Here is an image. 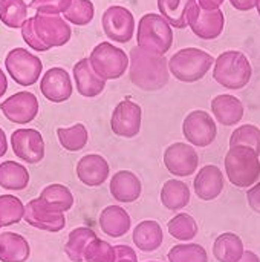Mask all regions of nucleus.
Here are the masks:
<instances>
[{
  "label": "nucleus",
  "mask_w": 260,
  "mask_h": 262,
  "mask_svg": "<svg viewBox=\"0 0 260 262\" xmlns=\"http://www.w3.org/2000/svg\"><path fill=\"white\" fill-rule=\"evenodd\" d=\"M238 262H260V258L254 253V252H251V250H245L244 252V255H242V258L239 259Z\"/></svg>",
  "instance_id": "47"
},
{
  "label": "nucleus",
  "mask_w": 260,
  "mask_h": 262,
  "mask_svg": "<svg viewBox=\"0 0 260 262\" xmlns=\"http://www.w3.org/2000/svg\"><path fill=\"white\" fill-rule=\"evenodd\" d=\"M31 256L28 239L14 232L0 233V262H25Z\"/></svg>",
  "instance_id": "26"
},
{
  "label": "nucleus",
  "mask_w": 260,
  "mask_h": 262,
  "mask_svg": "<svg viewBox=\"0 0 260 262\" xmlns=\"http://www.w3.org/2000/svg\"><path fill=\"white\" fill-rule=\"evenodd\" d=\"M5 68L9 77L20 86H32L38 81L43 63L41 60L25 48H14L6 54Z\"/></svg>",
  "instance_id": "7"
},
{
  "label": "nucleus",
  "mask_w": 260,
  "mask_h": 262,
  "mask_svg": "<svg viewBox=\"0 0 260 262\" xmlns=\"http://www.w3.org/2000/svg\"><path fill=\"white\" fill-rule=\"evenodd\" d=\"M234 146H247L256 150L260 155V129L254 124H242L233 130L230 137V147Z\"/></svg>",
  "instance_id": "38"
},
{
  "label": "nucleus",
  "mask_w": 260,
  "mask_h": 262,
  "mask_svg": "<svg viewBox=\"0 0 260 262\" xmlns=\"http://www.w3.org/2000/svg\"><path fill=\"white\" fill-rule=\"evenodd\" d=\"M72 0H31L29 8L35 9L37 14H51L60 15L67 11Z\"/></svg>",
  "instance_id": "40"
},
{
  "label": "nucleus",
  "mask_w": 260,
  "mask_h": 262,
  "mask_svg": "<svg viewBox=\"0 0 260 262\" xmlns=\"http://www.w3.org/2000/svg\"><path fill=\"white\" fill-rule=\"evenodd\" d=\"M247 201H248L250 209L260 215V181L256 183L253 187L248 189V192H247Z\"/></svg>",
  "instance_id": "42"
},
{
  "label": "nucleus",
  "mask_w": 260,
  "mask_h": 262,
  "mask_svg": "<svg viewBox=\"0 0 260 262\" xmlns=\"http://www.w3.org/2000/svg\"><path fill=\"white\" fill-rule=\"evenodd\" d=\"M213 64L215 58L207 51L199 48H184L172 55L169 60V71L182 83H195L202 80Z\"/></svg>",
  "instance_id": "5"
},
{
  "label": "nucleus",
  "mask_w": 260,
  "mask_h": 262,
  "mask_svg": "<svg viewBox=\"0 0 260 262\" xmlns=\"http://www.w3.org/2000/svg\"><path fill=\"white\" fill-rule=\"evenodd\" d=\"M211 112L216 123L230 127L242 121L245 115V107L238 97L231 94H221L211 100Z\"/></svg>",
  "instance_id": "22"
},
{
  "label": "nucleus",
  "mask_w": 260,
  "mask_h": 262,
  "mask_svg": "<svg viewBox=\"0 0 260 262\" xmlns=\"http://www.w3.org/2000/svg\"><path fill=\"white\" fill-rule=\"evenodd\" d=\"M28 169L17 161H3L0 163V187L11 192L25 190L29 184Z\"/></svg>",
  "instance_id": "28"
},
{
  "label": "nucleus",
  "mask_w": 260,
  "mask_h": 262,
  "mask_svg": "<svg viewBox=\"0 0 260 262\" xmlns=\"http://www.w3.org/2000/svg\"><path fill=\"white\" fill-rule=\"evenodd\" d=\"M167 229H169L170 236L181 243H188L195 239V236L198 235V223L195 221L192 215L184 213V212L175 215L169 221Z\"/></svg>",
  "instance_id": "34"
},
{
  "label": "nucleus",
  "mask_w": 260,
  "mask_h": 262,
  "mask_svg": "<svg viewBox=\"0 0 260 262\" xmlns=\"http://www.w3.org/2000/svg\"><path fill=\"white\" fill-rule=\"evenodd\" d=\"M253 75L248 57L241 51H225L215 60L213 78L222 88L239 91L244 89Z\"/></svg>",
  "instance_id": "3"
},
{
  "label": "nucleus",
  "mask_w": 260,
  "mask_h": 262,
  "mask_svg": "<svg viewBox=\"0 0 260 262\" xmlns=\"http://www.w3.org/2000/svg\"><path fill=\"white\" fill-rule=\"evenodd\" d=\"M72 75L78 94L84 98H95L106 88V80L97 75V72L90 66L89 58L78 60L74 66Z\"/></svg>",
  "instance_id": "21"
},
{
  "label": "nucleus",
  "mask_w": 260,
  "mask_h": 262,
  "mask_svg": "<svg viewBox=\"0 0 260 262\" xmlns=\"http://www.w3.org/2000/svg\"><path fill=\"white\" fill-rule=\"evenodd\" d=\"M147 262H159V261H147Z\"/></svg>",
  "instance_id": "51"
},
{
  "label": "nucleus",
  "mask_w": 260,
  "mask_h": 262,
  "mask_svg": "<svg viewBox=\"0 0 260 262\" xmlns=\"http://www.w3.org/2000/svg\"><path fill=\"white\" fill-rule=\"evenodd\" d=\"M77 178L87 187H100L109 180V161L98 154H87L81 157L75 167Z\"/></svg>",
  "instance_id": "17"
},
{
  "label": "nucleus",
  "mask_w": 260,
  "mask_h": 262,
  "mask_svg": "<svg viewBox=\"0 0 260 262\" xmlns=\"http://www.w3.org/2000/svg\"><path fill=\"white\" fill-rule=\"evenodd\" d=\"M225 186L222 170L215 164L204 166L195 177L193 189L199 200L202 201H213L221 196Z\"/></svg>",
  "instance_id": "19"
},
{
  "label": "nucleus",
  "mask_w": 260,
  "mask_h": 262,
  "mask_svg": "<svg viewBox=\"0 0 260 262\" xmlns=\"http://www.w3.org/2000/svg\"><path fill=\"white\" fill-rule=\"evenodd\" d=\"M25 218V204L14 195H0V229L18 224Z\"/></svg>",
  "instance_id": "35"
},
{
  "label": "nucleus",
  "mask_w": 260,
  "mask_h": 262,
  "mask_svg": "<svg viewBox=\"0 0 260 262\" xmlns=\"http://www.w3.org/2000/svg\"><path fill=\"white\" fill-rule=\"evenodd\" d=\"M8 152V138L5 130L0 127V158H3Z\"/></svg>",
  "instance_id": "46"
},
{
  "label": "nucleus",
  "mask_w": 260,
  "mask_h": 262,
  "mask_svg": "<svg viewBox=\"0 0 260 262\" xmlns=\"http://www.w3.org/2000/svg\"><path fill=\"white\" fill-rule=\"evenodd\" d=\"M57 138L60 146L67 152H80L89 141L87 127L83 123H77L70 127H58Z\"/></svg>",
  "instance_id": "32"
},
{
  "label": "nucleus",
  "mask_w": 260,
  "mask_h": 262,
  "mask_svg": "<svg viewBox=\"0 0 260 262\" xmlns=\"http://www.w3.org/2000/svg\"><path fill=\"white\" fill-rule=\"evenodd\" d=\"M28 5L25 0H0V21L11 28H21L28 17Z\"/></svg>",
  "instance_id": "33"
},
{
  "label": "nucleus",
  "mask_w": 260,
  "mask_h": 262,
  "mask_svg": "<svg viewBox=\"0 0 260 262\" xmlns=\"http://www.w3.org/2000/svg\"><path fill=\"white\" fill-rule=\"evenodd\" d=\"M228 181L238 189H250L260 178V160L254 149L247 146L230 147L225 160Z\"/></svg>",
  "instance_id": "2"
},
{
  "label": "nucleus",
  "mask_w": 260,
  "mask_h": 262,
  "mask_svg": "<svg viewBox=\"0 0 260 262\" xmlns=\"http://www.w3.org/2000/svg\"><path fill=\"white\" fill-rule=\"evenodd\" d=\"M89 61L92 69L97 72L98 77L103 80H116L126 74L129 69V55L118 46L112 45L110 41H101L98 43L90 55Z\"/></svg>",
  "instance_id": "6"
},
{
  "label": "nucleus",
  "mask_w": 260,
  "mask_h": 262,
  "mask_svg": "<svg viewBox=\"0 0 260 262\" xmlns=\"http://www.w3.org/2000/svg\"><path fill=\"white\" fill-rule=\"evenodd\" d=\"M259 0H230L231 6L236 8L238 11H251L253 8L257 6Z\"/></svg>",
  "instance_id": "44"
},
{
  "label": "nucleus",
  "mask_w": 260,
  "mask_h": 262,
  "mask_svg": "<svg viewBox=\"0 0 260 262\" xmlns=\"http://www.w3.org/2000/svg\"><path fill=\"white\" fill-rule=\"evenodd\" d=\"M115 253H116V262L124 261V259H129V261L138 262V256H136V252L130 247V246H124V244H120V246H115Z\"/></svg>",
  "instance_id": "43"
},
{
  "label": "nucleus",
  "mask_w": 260,
  "mask_h": 262,
  "mask_svg": "<svg viewBox=\"0 0 260 262\" xmlns=\"http://www.w3.org/2000/svg\"><path fill=\"white\" fill-rule=\"evenodd\" d=\"M20 29H21V37H23L25 43H26L31 49H34V51H37V52L49 51V48H48L46 45L41 43V40L38 38V35H37V32H35V29H34V17H29V18L23 23V26H21Z\"/></svg>",
  "instance_id": "41"
},
{
  "label": "nucleus",
  "mask_w": 260,
  "mask_h": 262,
  "mask_svg": "<svg viewBox=\"0 0 260 262\" xmlns=\"http://www.w3.org/2000/svg\"><path fill=\"white\" fill-rule=\"evenodd\" d=\"M129 60V77L133 86L144 92H156L167 86L170 71L169 60L164 55L135 46Z\"/></svg>",
  "instance_id": "1"
},
{
  "label": "nucleus",
  "mask_w": 260,
  "mask_h": 262,
  "mask_svg": "<svg viewBox=\"0 0 260 262\" xmlns=\"http://www.w3.org/2000/svg\"><path fill=\"white\" fill-rule=\"evenodd\" d=\"M0 111L8 121L14 124H28L37 118L40 104L32 92L20 91L3 100L0 103Z\"/></svg>",
  "instance_id": "12"
},
{
  "label": "nucleus",
  "mask_w": 260,
  "mask_h": 262,
  "mask_svg": "<svg viewBox=\"0 0 260 262\" xmlns=\"http://www.w3.org/2000/svg\"><path fill=\"white\" fill-rule=\"evenodd\" d=\"M95 238H98L97 233L89 227H77V229H74L69 233L67 241L64 244L66 256L72 262H84V252H86L87 246Z\"/></svg>",
  "instance_id": "30"
},
{
  "label": "nucleus",
  "mask_w": 260,
  "mask_h": 262,
  "mask_svg": "<svg viewBox=\"0 0 260 262\" xmlns=\"http://www.w3.org/2000/svg\"><path fill=\"white\" fill-rule=\"evenodd\" d=\"M6 89H8V78H6V75H5L3 69L0 68V98L5 95Z\"/></svg>",
  "instance_id": "48"
},
{
  "label": "nucleus",
  "mask_w": 260,
  "mask_h": 262,
  "mask_svg": "<svg viewBox=\"0 0 260 262\" xmlns=\"http://www.w3.org/2000/svg\"><path fill=\"white\" fill-rule=\"evenodd\" d=\"M143 109L138 103L126 98L120 101L110 117V129L116 137L135 138L141 130Z\"/></svg>",
  "instance_id": "13"
},
{
  "label": "nucleus",
  "mask_w": 260,
  "mask_h": 262,
  "mask_svg": "<svg viewBox=\"0 0 260 262\" xmlns=\"http://www.w3.org/2000/svg\"><path fill=\"white\" fill-rule=\"evenodd\" d=\"M187 25L193 31V34L202 40H215L218 38L225 26V15L222 9L205 11L198 2L192 5L187 14Z\"/></svg>",
  "instance_id": "11"
},
{
  "label": "nucleus",
  "mask_w": 260,
  "mask_h": 262,
  "mask_svg": "<svg viewBox=\"0 0 260 262\" xmlns=\"http://www.w3.org/2000/svg\"><path fill=\"white\" fill-rule=\"evenodd\" d=\"M164 166L172 175L187 178L198 170L199 155L192 144L178 141L164 150Z\"/></svg>",
  "instance_id": "14"
},
{
  "label": "nucleus",
  "mask_w": 260,
  "mask_h": 262,
  "mask_svg": "<svg viewBox=\"0 0 260 262\" xmlns=\"http://www.w3.org/2000/svg\"><path fill=\"white\" fill-rule=\"evenodd\" d=\"M136 43L141 49L164 55L173 45V29L161 14L147 12L139 18Z\"/></svg>",
  "instance_id": "4"
},
{
  "label": "nucleus",
  "mask_w": 260,
  "mask_h": 262,
  "mask_svg": "<svg viewBox=\"0 0 260 262\" xmlns=\"http://www.w3.org/2000/svg\"><path fill=\"white\" fill-rule=\"evenodd\" d=\"M196 0H158L159 14L170 23V26L184 29L187 28V14Z\"/></svg>",
  "instance_id": "31"
},
{
  "label": "nucleus",
  "mask_w": 260,
  "mask_h": 262,
  "mask_svg": "<svg viewBox=\"0 0 260 262\" xmlns=\"http://www.w3.org/2000/svg\"><path fill=\"white\" fill-rule=\"evenodd\" d=\"M98 224L103 233L110 238H121L132 229V220L126 209L121 206H107L101 210Z\"/></svg>",
  "instance_id": "23"
},
{
  "label": "nucleus",
  "mask_w": 260,
  "mask_h": 262,
  "mask_svg": "<svg viewBox=\"0 0 260 262\" xmlns=\"http://www.w3.org/2000/svg\"><path fill=\"white\" fill-rule=\"evenodd\" d=\"M11 149L18 160L28 164H38L46 154L43 135L32 127L15 129L11 134Z\"/></svg>",
  "instance_id": "10"
},
{
  "label": "nucleus",
  "mask_w": 260,
  "mask_h": 262,
  "mask_svg": "<svg viewBox=\"0 0 260 262\" xmlns=\"http://www.w3.org/2000/svg\"><path fill=\"white\" fill-rule=\"evenodd\" d=\"M38 201L41 203V206L44 209H48L49 212L54 213H66L74 207V195L70 192L69 187H66L64 184H49L46 186L40 195H38Z\"/></svg>",
  "instance_id": "25"
},
{
  "label": "nucleus",
  "mask_w": 260,
  "mask_h": 262,
  "mask_svg": "<svg viewBox=\"0 0 260 262\" xmlns=\"http://www.w3.org/2000/svg\"><path fill=\"white\" fill-rule=\"evenodd\" d=\"M244 241L239 235L227 232L219 235L213 244V255L219 262H238L244 255Z\"/></svg>",
  "instance_id": "29"
},
{
  "label": "nucleus",
  "mask_w": 260,
  "mask_h": 262,
  "mask_svg": "<svg viewBox=\"0 0 260 262\" xmlns=\"http://www.w3.org/2000/svg\"><path fill=\"white\" fill-rule=\"evenodd\" d=\"M132 241L144 253L156 252L164 243V232L158 221L146 220L135 226L132 233Z\"/></svg>",
  "instance_id": "24"
},
{
  "label": "nucleus",
  "mask_w": 260,
  "mask_h": 262,
  "mask_svg": "<svg viewBox=\"0 0 260 262\" xmlns=\"http://www.w3.org/2000/svg\"><path fill=\"white\" fill-rule=\"evenodd\" d=\"M256 8H257V12H259V17H260V0L257 2V6H256Z\"/></svg>",
  "instance_id": "49"
},
{
  "label": "nucleus",
  "mask_w": 260,
  "mask_h": 262,
  "mask_svg": "<svg viewBox=\"0 0 260 262\" xmlns=\"http://www.w3.org/2000/svg\"><path fill=\"white\" fill-rule=\"evenodd\" d=\"M104 34L109 40L116 43H129L135 32V17L130 9L121 5L109 6L101 17Z\"/></svg>",
  "instance_id": "9"
},
{
  "label": "nucleus",
  "mask_w": 260,
  "mask_h": 262,
  "mask_svg": "<svg viewBox=\"0 0 260 262\" xmlns=\"http://www.w3.org/2000/svg\"><path fill=\"white\" fill-rule=\"evenodd\" d=\"M95 6L90 0H72L67 11L63 14V18L67 23L77 26H86L93 20Z\"/></svg>",
  "instance_id": "37"
},
{
  "label": "nucleus",
  "mask_w": 260,
  "mask_h": 262,
  "mask_svg": "<svg viewBox=\"0 0 260 262\" xmlns=\"http://www.w3.org/2000/svg\"><path fill=\"white\" fill-rule=\"evenodd\" d=\"M182 135L193 147H208L218 135L216 120L207 111H192L184 118Z\"/></svg>",
  "instance_id": "8"
},
{
  "label": "nucleus",
  "mask_w": 260,
  "mask_h": 262,
  "mask_svg": "<svg viewBox=\"0 0 260 262\" xmlns=\"http://www.w3.org/2000/svg\"><path fill=\"white\" fill-rule=\"evenodd\" d=\"M40 92L51 103H64L72 97L74 86L69 72L63 68L48 69L40 80Z\"/></svg>",
  "instance_id": "16"
},
{
  "label": "nucleus",
  "mask_w": 260,
  "mask_h": 262,
  "mask_svg": "<svg viewBox=\"0 0 260 262\" xmlns=\"http://www.w3.org/2000/svg\"><path fill=\"white\" fill-rule=\"evenodd\" d=\"M84 262H116L115 246L95 238L84 252Z\"/></svg>",
  "instance_id": "39"
},
{
  "label": "nucleus",
  "mask_w": 260,
  "mask_h": 262,
  "mask_svg": "<svg viewBox=\"0 0 260 262\" xmlns=\"http://www.w3.org/2000/svg\"><path fill=\"white\" fill-rule=\"evenodd\" d=\"M196 2L205 11H215V9H221V5L225 0H196Z\"/></svg>",
  "instance_id": "45"
},
{
  "label": "nucleus",
  "mask_w": 260,
  "mask_h": 262,
  "mask_svg": "<svg viewBox=\"0 0 260 262\" xmlns=\"http://www.w3.org/2000/svg\"><path fill=\"white\" fill-rule=\"evenodd\" d=\"M31 227L49 232V233H58L66 227V216L64 213H54L49 212L41 206L38 198L31 200L28 204H25V218H23Z\"/></svg>",
  "instance_id": "18"
},
{
  "label": "nucleus",
  "mask_w": 260,
  "mask_h": 262,
  "mask_svg": "<svg viewBox=\"0 0 260 262\" xmlns=\"http://www.w3.org/2000/svg\"><path fill=\"white\" fill-rule=\"evenodd\" d=\"M34 29L43 45L51 48L64 46L70 37V25L60 15L51 14H35L34 15Z\"/></svg>",
  "instance_id": "15"
},
{
  "label": "nucleus",
  "mask_w": 260,
  "mask_h": 262,
  "mask_svg": "<svg viewBox=\"0 0 260 262\" xmlns=\"http://www.w3.org/2000/svg\"><path fill=\"white\" fill-rule=\"evenodd\" d=\"M192 198L190 187L181 180H169L161 189V203L167 210L178 212L188 206Z\"/></svg>",
  "instance_id": "27"
},
{
  "label": "nucleus",
  "mask_w": 260,
  "mask_h": 262,
  "mask_svg": "<svg viewBox=\"0 0 260 262\" xmlns=\"http://www.w3.org/2000/svg\"><path fill=\"white\" fill-rule=\"evenodd\" d=\"M118 262H133V261H129V259H124V261H118Z\"/></svg>",
  "instance_id": "50"
},
{
  "label": "nucleus",
  "mask_w": 260,
  "mask_h": 262,
  "mask_svg": "<svg viewBox=\"0 0 260 262\" xmlns=\"http://www.w3.org/2000/svg\"><path fill=\"white\" fill-rule=\"evenodd\" d=\"M109 190L115 201L121 204H130L139 200L143 193V184L136 173L130 170H120L112 175Z\"/></svg>",
  "instance_id": "20"
},
{
  "label": "nucleus",
  "mask_w": 260,
  "mask_h": 262,
  "mask_svg": "<svg viewBox=\"0 0 260 262\" xmlns=\"http://www.w3.org/2000/svg\"><path fill=\"white\" fill-rule=\"evenodd\" d=\"M167 258L169 262H208L207 250L193 243H184L172 247Z\"/></svg>",
  "instance_id": "36"
}]
</instances>
